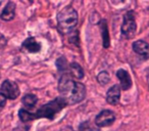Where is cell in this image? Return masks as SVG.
<instances>
[{"label":"cell","mask_w":149,"mask_h":131,"mask_svg":"<svg viewBox=\"0 0 149 131\" xmlns=\"http://www.w3.org/2000/svg\"><path fill=\"white\" fill-rule=\"evenodd\" d=\"M58 91L68 106L79 104L86 97L85 85L81 82L74 81L70 74L65 72H63L60 76L58 82Z\"/></svg>","instance_id":"cell-1"},{"label":"cell","mask_w":149,"mask_h":131,"mask_svg":"<svg viewBox=\"0 0 149 131\" xmlns=\"http://www.w3.org/2000/svg\"><path fill=\"white\" fill-rule=\"evenodd\" d=\"M66 106L68 104H66L65 100L61 96H59V97H56L55 99L51 100V102L42 106L35 113L29 112L26 109H21L19 111V118L23 123H28V122H31V121L36 120V119H41V118L53 120L56 115L60 111L63 110Z\"/></svg>","instance_id":"cell-2"},{"label":"cell","mask_w":149,"mask_h":131,"mask_svg":"<svg viewBox=\"0 0 149 131\" xmlns=\"http://www.w3.org/2000/svg\"><path fill=\"white\" fill-rule=\"evenodd\" d=\"M58 30L62 34H70L78 24V13L72 6H66L57 15Z\"/></svg>","instance_id":"cell-3"},{"label":"cell","mask_w":149,"mask_h":131,"mask_svg":"<svg viewBox=\"0 0 149 131\" xmlns=\"http://www.w3.org/2000/svg\"><path fill=\"white\" fill-rule=\"evenodd\" d=\"M137 30L136 20H135V13L133 11H129L124 15V22L122 25V34L126 38H132L135 36Z\"/></svg>","instance_id":"cell-4"},{"label":"cell","mask_w":149,"mask_h":131,"mask_svg":"<svg viewBox=\"0 0 149 131\" xmlns=\"http://www.w3.org/2000/svg\"><path fill=\"white\" fill-rule=\"evenodd\" d=\"M0 93H2L8 99H15L19 96V88L17 84L10 80H5L0 87Z\"/></svg>","instance_id":"cell-5"},{"label":"cell","mask_w":149,"mask_h":131,"mask_svg":"<svg viewBox=\"0 0 149 131\" xmlns=\"http://www.w3.org/2000/svg\"><path fill=\"white\" fill-rule=\"evenodd\" d=\"M116 117L112 111L110 110H103L96 116L95 118V125L99 128L111 126L116 121Z\"/></svg>","instance_id":"cell-6"},{"label":"cell","mask_w":149,"mask_h":131,"mask_svg":"<svg viewBox=\"0 0 149 131\" xmlns=\"http://www.w3.org/2000/svg\"><path fill=\"white\" fill-rule=\"evenodd\" d=\"M120 86L116 84L112 85L106 92V102L111 106H116L120 102Z\"/></svg>","instance_id":"cell-7"},{"label":"cell","mask_w":149,"mask_h":131,"mask_svg":"<svg viewBox=\"0 0 149 131\" xmlns=\"http://www.w3.org/2000/svg\"><path fill=\"white\" fill-rule=\"evenodd\" d=\"M133 50L139 54L140 56L144 57L145 60L149 58V43H147L144 40H137L132 45Z\"/></svg>","instance_id":"cell-8"},{"label":"cell","mask_w":149,"mask_h":131,"mask_svg":"<svg viewBox=\"0 0 149 131\" xmlns=\"http://www.w3.org/2000/svg\"><path fill=\"white\" fill-rule=\"evenodd\" d=\"M116 77L118 78L120 82V88L123 90H129L131 87H132V79H131V76L126 70L124 69H120L118 72H116Z\"/></svg>","instance_id":"cell-9"},{"label":"cell","mask_w":149,"mask_h":131,"mask_svg":"<svg viewBox=\"0 0 149 131\" xmlns=\"http://www.w3.org/2000/svg\"><path fill=\"white\" fill-rule=\"evenodd\" d=\"M23 48L29 52L36 53V52H39L40 50H41V44H40L34 37H30L24 41Z\"/></svg>","instance_id":"cell-10"},{"label":"cell","mask_w":149,"mask_h":131,"mask_svg":"<svg viewBox=\"0 0 149 131\" xmlns=\"http://www.w3.org/2000/svg\"><path fill=\"white\" fill-rule=\"evenodd\" d=\"M15 4L13 1H9L6 4V6H5V8L3 9V11L1 13L0 18L3 21L8 22L15 19Z\"/></svg>","instance_id":"cell-11"},{"label":"cell","mask_w":149,"mask_h":131,"mask_svg":"<svg viewBox=\"0 0 149 131\" xmlns=\"http://www.w3.org/2000/svg\"><path fill=\"white\" fill-rule=\"evenodd\" d=\"M100 28H101V36H102V43L104 48H108L110 46V38H109V31H108L107 22L106 20H101L99 22Z\"/></svg>","instance_id":"cell-12"},{"label":"cell","mask_w":149,"mask_h":131,"mask_svg":"<svg viewBox=\"0 0 149 131\" xmlns=\"http://www.w3.org/2000/svg\"><path fill=\"white\" fill-rule=\"evenodd\" d=\"M68 69H70V73L72 77H74L76 79H79V80L84 78V70L79 64H77V62H72V64L68 66Z\"/></svg>","instance_id":"cell-13"},{"label":"cell","mask_w":149,"mask_h":131,"mask_svg":"<svg viewBox=\"0 0 149 131\" xmlns=\"http://www.w3.org/2000/svg\"><path fill=\"white\" fill-rule=\"evenodd\" d=\"M22 102H23V104L27 109H33L34 106L37 104L38 98H37V96H36L35 94H32V93L26 94V95L24 96Z\"/></svg>","instance_id":"cell-14"},{"label":"cell","mask_w":149,"mask_h":131,"mask_svg":"<svg viewBox=\"0 0 149 131\" xmlns=\"http://www.w3.org/2000/svg\"><path fill=\"white\" fill-rule=\"evenodd\" d=\"M56 67H57L58 71L60 72H65L66 70H68V62H66V60L63 57V56H61V57H59L57 60H56Z\"/></svg>","instance_id":"cell-15"},{"label":"cell","mask_w":149,"mask_h":131,"mask_svg":"<svg viewBox=\"0 0 149 131\" xmlns=\"http://www.w3.org/2000/svg\"><path fill=\"white\" fill-rule=\"evenodd\" d=\"M96 78H97V81L99 82L100 84H102V85H106V84H107L108 82H109V80H110L109 74H108L107 72H105V71L100 72Z\"/></svg>","instance_id":"cell-16"},{"label":"cell","mask_w":149,"mask_h":131,"mask_svg":"<svg viewBox=\"0 0 149 131\" xmlns=\"http://www.w3.org/2000/svg\"><path fill=\"white\" fill-rule=\"evenodd\" d=\"M94 128H90L89 122H84L80 126V131H93Z\"/></svg>","instance_id":"cell-17"},{"label":"cell","mask_w":149,"mask_h":131,"mask_svg":"<svg viewBox=\"0 0 149 131\" xmlns=\"http://www.w3.org/2000/svg\"><path fill=\"white\" fill-rule=\"evenodd\" d=\"M6 99L7 98L3 95L2 93H0V111L2 110L3 108L5 106V104H6Z\"/></svg>","instance_id":"cell-18"},{"label":"cell","mask_w":149,"mask_h":131,"mask_svg":"<svg viewBox=\"0 0 149 131\" xmlns=\"http://www.w3.org/2000/svg\"><path fill=\"white\" fill-rule=\"evenodd\" d=\"M28 127H17V128H15L13 131H28Z\"/></svg>","instance_id":"cell-19"},{"label":"cell","mask_w":149,"mask_h":131,"mask_svg":"<svg viewBox=\"0 0 149 131\" xmlns=\"http://www.w3.org/2000/svg\"><path fill=\"white\" fill-rule=\"evenodd\" d=\"M111 2L113 4H120V3L124 2V0H111Z\"/></svg>","instance_id":"cell-20"}]
</instances>
